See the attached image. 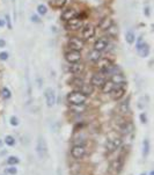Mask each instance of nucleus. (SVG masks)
<instances>
[{
  "mask_svg": "<svg viewBox=\"0 0 154 175\" xmlns=\"http://www.w3.org/2000/svg\"><path fill=\"white\" fill-rule=\"evenodd\" d=\"M87 100V96L85 95L83 93H81L80 91H72L71 93H68L67 95V101L72 106H82Z\"/></svg>",
  "mask_w": 154,
  "mask_h": 175,
  "instance_id": "nucleus-1",
  "label": "nucleus"
},
{
  "mask_svg": "<svg viewBox=\"0 0 154 175\" xmlns=\"http://www.w3.org/2000/svg\"><path fill=\"white\" fill-rule=\"evenodd\" d=\"M126 87H127L126 81H122L119 84H115V87H114V89L110 93L112 100H115V101L121 100L124 96V94H125V92H126Z\"/></svg>",
  "mask_w": 154,
  "mask_h": 175,
  "instance_id": "nucleus-2",
  "label": "nucleus"
},
{
  "mask_svg": "<svg viewBox=\"0 0 154 175\" xmlns=\"http://www.w3.org/2000/svg\"><path fill=\"white\" fill-rule=\"evenodd\" d=\"M95 27L88 23V24H85L81 27V37L83 41H88V40H92L93 37L95 36Z\"/></svg>",
  "mask_w": 154,
  "mask_h": 175,
  "instance_id": "nucleus-3",
  "label": "nucleus"
},
{
  "mask_svg": "<svg viewBox=\"0 0 154 175\" xmlns=\"http://www.w3.org/2000/svg\"><path fill=\"white\" fill-rule=\"evenodd\" d=\"M65 27L67 30H78L82 27V19L80 16H74L67 21H65Z\"/></svg>",
  "mask_w": 154,
  "mask_h": 175,
  "instance_id": "nucleus-4",
  "label": "nucleus"
},
{
  "mask_svg": "<svg viewBox=\"0 0 154 175\" xmlns=\"http://www.w3.org/2000/svg\"><path fill=\"white\" fill-rule=\"evenodd\" d=\"M67 45H68L70 50H77V51H81V50L83 49V47H85V41H83L82 38H79V37L73 36V37H71V38L68 40V42H67Z\"/></svg>",
  "mask_w": 154,
  "mask_h": 175,
  "instance_id": "nucleus-5",
  "label": "nucleus"
},
{
  "mask_svg": "<svg viewBox=\"0 0 154 175\" xmlns=\"http://www.w3.org/2000/svg\"><path fill=\"white\" fill-rule=\"evenodd\" d=\"M109 45H110L109 37L102 36V37H99V38L95 41V43H94V49L97 50V51H100V52H102V51L107 50Z\"/></svg>",
  "mask_w": 154,
  "mask_h": 175,
  "instance_id": "nucleus-6",
  "label": "nucleus"
},
{
  "mask_svg": "<svg viewBox=\"0 0 154 175\" xmlns=\"http://www.w3.org/2000/svg\"><path fill=\"white\" fill-rule=\"evenodd\" d=\"M65 59L66 62L70 64L77 63L80 62L81 59V51H77V50H68L65 52Z\"/></svg>",
  "mask_w": 154,
  "mask_h": 175,
  "instance_id": "nucleus-7",
  "label": "nucleus"
},
{
  "mask_svg": "<svg viewBox=\"0 0 154 175\" xmlns=\"http://www.w3.org/2000/svg\"><path fill=\"white\" fill-rule=\"evenodd\" d=\"M137 51L141 57H147L150 55V45L142 41V37H139L137 42Z\"/></svg>",
  "mask_w": 154,
  "mask_h": 175,
  "instance_id": "nucleus-8",
  "label": "nucleus"
},
{
  "mask_svg": "<svg viewBox=\"0 0 154 175\" xmlns=\"http://www.w3.org/2000/svg\"><path fill=\"white\" fill-rule=\"evenodd\" d=\"M71 154L74 159H82L86 154V147L85 145H74L71 150Z\"/></svg>",
  "mask_w": 154,
  "mask_h": 175,
  "instance_id": "nucleus-9",
  "label": "nucleus"
},
{
  "mask_svg": "<svg viewBox=\"0 0 154 175\" xmlns=\"http://www.w3.org/2000/svg\"><path fill=\"white\" fill-rule=\"evenodd\" d=\"M107 79H108L107 77H104L101 72H99V73L93 74L92 79H91V84H92L93 87H99V88H101L102 85L106 82V80Z\"/></svg>",
  "mask_w": 154,
  "mask_h": 175,
  "instance_id": "nucleus-10",
  "label": "nucleus"
},
{
  "mask_svg": "<svg viewBox=\"0 0 154 175\" xmlns=\"http://www.w3.org/2000/svg\"><path fill=\"white\" fill-rule=\"evenodd\" d=\"M122 139L121 138H114V139H110L108 140V143L106 145V147H107V151H108L109 153H112L114 151H116L117 148H119L121 146H122Z\"/></svg>",
  "mask_w": 154,
  "mask_h": 175,
  "instance_id": "nucleus-11",
  "label": "nucleus"
},
{
  "mask_svg": "<svg viewBox=\"0 0 154 175\" xmlns=\"http://www.w3.org/2000/svg\"><path fill=\"white\" fill-rule=\"evenodd\" d=\"M44 96H45L47 107H52L56 103V93L52 88H46L45 92H44Z\"/></svg>",
  "mask_w": 154,
  "mask_h": 175,
  "instance_id": "nucleus-12",
  "label": "nucleus"
},
{
  "mask_svg": "<svg viewBox=\"0 0 154 175\" xmlns=\"http://www.w3.org/2000/svg\"><path fill=\"white\" fill-rule=\"evenodd\" d=\"M46 152H47V146H46L45 140H44V138L40 137L38 142H37V153L41 158H44L46 156Z\"/></svg>",
  "mask_w": 154,
  "mask_h": 175,
  "instance_id": "nucleus-13",
  "label": "nucleus"
},
{
  "mask_svg": "<svg viewBox=\"0 0 154 175\" xmlns=\"http://www.w3.org/2000/svg\"><path fill=\"white\" fill-rule=\"evenodd\" d=\"M112 24H114L112 19H110V17H103V19L99 22V28H100L102 32H108L109 29L111 28Z\"/></svg>",
  "mask_w": 154,
  "mask_h": 175,
  "instance_id": "nucleus-14",
  "label": "nucleus"
},
{
  "mask_svg": "<svg viewBox=\"0 0 154 175\" xmlns=\"http://www.w3.org/2000/svg\"><path fill=\"white\" fill-rule=\"evenodd\" d=\"M83 70H85V66L80 63V62L72 63L70 66H68V71H70L72 74H80Z\"/></svg>",
  "mask_w": 154,
  "mask_h": 175,
  "instance_id": "nucleus-15",
  "label": "nucleus"
},
{
  "mask_svg": "<svg viewBox=\"0 0 154 175\" xmlns=\"http://www.w3.org/2000/svg\"><path fill=\"white\" fill-rule=\"evenodd\" d=\"M78 15V12L74 9V8H66V9H64L62 13V20L63 21H67V20H70V19H72V17H74V16Z\"/></svg>",
  "mask_w": 154,
  "mask_h": 175,
  "instance_id": "nucleus-16",
  "label": "nucleus"
},
{
  "mask_svg": "<svg viewBox=\"0 0 154 175\" xmlns=\"http://www.w3.org/2000/svg\"><path fill=\"white\" fill-rule=\"evenodd\" d=\"M102 52H100V51H97V50H95V49H93L91 50L89 52H88V59L92 62V63H97L102 57Z\"/></svg>",
  "mask_w": 154,
  "mask_h": 175,
  "instance_id": "nucleus-17",
  "label": "nucleus"
},
{
  "mask_svg": "<svg viewBox=\"0 0 154 175\" xmlns=\"http://www.w3.org/2000/svg\"><path fill=\"white\" fill-rule=\"evenodd\" d=\"M123 166H124V157L123 156H119L117 159L114 161L112 167H114V169H115V172H116V173H121V171H122Z\"/></svg>",
  "mask_w": 154,
  "mask_h": 175,
  "instance_id": "nucleus-18",
  "label": "nucleus"
},
{
  "mask_svg": "<svg viewBox=\"0 0 154 175\" xmlns=\"http://www.w3.org/2000/svg\"><path fill=\"white\" fill-rule=\"evenodd\" d=\"M114 87H115V84H114L110 79H107L106 80V82L102 85L101 89H102V92H103L104 94H110L111 91L114 89Z\"/></svg>",
  "mask_w": 154,
  "mask_h": 175,
  "instance_id": "nucleus-19",
  "label": "nucleus"
},
{
  "mask_svg": "<svg viewBox=\"0 0 154 175\" xmlns=\"http://www.w3.org/2000/svg\"><path fill=\"white\" fill-rule=\"evenodd\" d=\"M79 91H80L81 93H83L86 96H88L94 92V87L92 86V84H89V82H83V85L80 87Z\"/></svg>",
  "mask_w": 154,
  "mask_h": 175,
  "instance_id": "nucleus-20",
  "label": "nucleus"
},
{
  "mask_svg": "<svg viewBox=\"0 0 154 175\" xmlns=\"http://www.w3.org/2000/svg\"><path fill=\"white\" fill-rule=\"evenodd\" d=\"M109 79L111 80L114 84H119V82H122V81H125V77H124L123 73L119 71V72H117V73L112 74Z\"/></svg>",
  "mask_w": 154,
  "mask_h": 175,
  "instance_id": "nucleus-21",
  "label": "nucleus"
},
{
  "mask_svg": "<svg viewBox=\"0 0 154 175\" xmlns=\"http://www.w3.org/2000/svg\"><path fill=\"white\" fill-rule=\"evenodd\" d=\"M119 112H122V114H127V112H130V100L127 99V100H125V101H122L121 103H119Z\"/></svg>",
  "mask_w": 154,
  "mask_h": 175,
  "instance_id": "nucleus-22",
  "label": "nucleus"
},
{
  "mask_svg": "<svg viewBox=\"0 0 154 175\" xmlns=\"http://www.w3.org/2000/svg\"><path fill=\"white\" fill-rule=\"evenodd\" d=\"M83 79L82 78H80V77H76V78H73L72 79V81H71V85L77 89V91H79L80 89V87L83 85Z\"/></svg>",
  "mask_w": 154,
  "mask_h": 175,
  "instance_id": "nucleus-23",
  "label": "nucleus"
},
{
  "mask_svg": "<svg viewBox=\"0 0 154 175\" xmlns=\"http://www.w3.org/2000/svg\"><path fill=\"white\" fill-rule=\"evenodd\" d=\"M132 130H133V125L130 122H125V123H123V125L121 127V131H122V133H124V135H129Z\"/></svg>",
  "mask_w": 154,
  "mask_h": 175,
  "instance_id": "nucleus-24",
  "label": "nucleus"
},
{
  "mask_svg": "<svg viewBox=\"0 0 154 175\" xmlns=\"http://www.w3.org/2000/svg\"><path fill=\"white\" fill-rule=\"evenodd\" d=\"M148 153H150V142H148V139H144V142H142V156H144V158H146L148 156Z\"/></svg>",
  "mask_w": 154,
  "mask_h": 175,
  "instance_id": "nucleus-25",
  "label": "nucleus"
},
{
  "mask_svg": "<svg viewBox=\"0 0 154 175\" xmlns=\"http://www.w3.org/2000/svg\"><path fill=\"white\" fill-rule=\"evenodd\" d=\"M125 41H126L129 44H132V43L136 41V35H135V32H131V30L126 32V35H125Z\"/></svg>",
  "mask_w": 154,
  "mask_h": 175,
  "instance_id": "nucleus-26",
  "label": "nucleus"
},
{
  "mask_svg": "<svg viewBox=\"0 0 154 175\" xmlns=\"http://www.w3.org/2000/svg\"><path fill=\"white\" fill-rule=\"evenodd\" d=\"M1 95H2V97H4L5 100H8V99H11L12 93H11L9 88H7V87H4V88H2V91H1Z\"/></svg>",
  "mask_w": 154,
  "mask_h": 175,
  "instance_id": "nucleus-27",
  "label": "nucleus"
},
{
  "mask_svg": "<svg viewBox=\"0 0 154 175\" xmlns=\"http://www.w3.org/2000/svg\"><path fill=\"white\" fill-rule=\"evenodd\" d=\"M37 13H38L40 15H45L46 13H47V8H46L45 5H43V4L38 5V6H37Z\"/></svg>",
  "mask_w": 154,
  "mask_h": 175,
  "instance_id": "nucleus-28",
  "label": "nucleus"
},
{
  "mask_svg": "<svg viewBox=\"0 0 154 175\" xmlns=\"http://www.w3.org/2000/svg\"><path fill=\"white\" fill-rule=\"evenodd\" d=\"M66 4V0H53V6L56 8H62L65 6Z\"/></svg>",
  "mask_w": 154,
  "mask_h": 175,
  "instance_id": "nucleus-29",
  "label": "nucleus"
},
{
  "mask_svg": "<svg viewBox=\"0 0 154 175\" xmlns=\"http://www.w3.org/2000/svg\"><path fill=\"white\" fill-rule=\"evenodd\" d=\"M19 162H20V160H19L17 157H13V156H12V157H9V158L7 159V163L11 165V166H12V165L15 166L16 163H19Z\"/></svg>",
  "mask_w": 154,
  "mask_h": 175,
  "instance_id": "nucleus-30",
  "label": "nucleus"
},
{
  "mask_svg": "<svg viewBox=\"0 0 154 175\" xmlns=\"http://www.w3.org/2000/svg\"><path fill=\"white\" fill-rule=\"evenodd\" d=\"M5 143L7 144L8 146H13L15 144V139L12 137V136H6L5 137Z\"/></svg>",
  "mask_w": 154,
  "mask_h": 175,
  "instance_id": "nucleus-31",
  "label": "nucleus"
},
{
  "mask_svg": "<svg viewBox=\"0 0 154 175\" xmlns=\"http://www.w3.org/2000/svg\"><path fill=\"white\" fill-rule=\"evenodd\" d=\"M9 122H11V124H12L13 127L19 125V120H17V117H15V116H12L11 120H9Z\"/></svg>",
  "mask_w": 154,
  "mask_h": 175,
  "instance_id": "nucleus-32",
  "label": "nucleus"
},
{
  "mask_svg": "<svg viewBox=\"0 0 154 175\" xmlns=\"http://www.w3.org/2000/svg\"><path fill=\"white\" fill-rule=\"evenodd\" d=\"M6 173L12 174V175H15L16 173H17V171H16L15 167H8V168H6Z\"/></svg>",
  "mask_w": 154,
  "mask_h": 175,
  "instance_id": "nucleus-33",
  "label": "nucleus"
},
{
  "mask_svg": "<svg viewBox=\"0 0 154 175\" xmlns=\"http://www.w3.org/2000/svg\"><path fill=\"white\" fill-rule=\"evenodd\" d=\"M0 59L1 60H7L8 59V52H0Z\"/></svg>",
  "mask_w": 154,
  "mask_h": 175,
  "instance_id": "nucleus-34",
  "label": "nucleus"
},
{
  "mask_svg": "<svg viewBox=\"0 0 154 175\" xmlns=\"http://www.w3.org/2000/svg\"><path fill=\"white\" fill-rule=\"evenodd\" d=\"M140 121H141V123H146L147 122V116H146L145 112H141L140 114Z\"/></svg>",
  "mask_w": 154,
  "mask_h": 175,
  "instance_id": "nucleus-35",
  "label": "nucleus"
},
{
  "mask_svg": "<svg viewBox=\"0 0 154 175\" xmlns=\"http://www.w3.org/2000/svg\"><path fill=\"white\" fill-rule=\"evenodd\" d=\"M31 21L32 22H36V23H40L41 22V19L37 15H31Z\"/></svg>",
  "mask_w": 154,
  "mask_h": 175,
  "instance_id": "nucleus-36",
  "label": "nucleus"
},
{
  "mask_svg": "<svg viewBox=\"0 0 154 175\" xmlns=\"http://www.w3.org/2000/svg\"><path fill=\"white\" fill-rule=\"evenodd\" d=\"M6 19H7V23H8V28H9V29H12V24H11V19H9V15H8V14L6 15Z\"/></svg>",
  "mask_w": 154,
  "mask_h": 175,
  "instance_id": "nucleus-37",
  "label": "nucleus"
},
{
  "mask_svg": "<svg viewBox=\"0 0 154 175\" xmlns=\"http://www.w3.org/2000/svg\"><path fill=\"white\" fill-rule=\"evenodd\" d=\"M5 45H6V41L2 40V38H0V48H4Z\"/></svg>",
  "mask_w": 154,
  "mask_h": 175,
  "instance_id": "nucleus-38",
  "label": "nucleus"
},
{
  "mask_svg": "<svg viewBox=\"0 0 154 175\" xmlns=\"http://www.w3.org/2000/svg\"><path fill=\"white\" fill-rule=\"evenodd\" d=\"M144 13L146 14L147 16H150V7H145V11H144Z\"/></svg>",
  "mask_w": 154,
  "mask_h": 175,
  "instance_id": "nucleus-39",
  "label": "nucleus"
},
{
  "mask_svg": "<svg viewBox=\"0 0 154 175\" xmlns=\"http://www.w3.org/2000/svg\"><path fill=\"white\" fill-rule=\"evenodd\" d=\"M5 26V21L4 20H0V27H4Z\"/></svg>",
  "mask_w": 154,
  "mask_h": 175,
  "instance_id": "nucleus-40",
  "label": "nucleus"
},
{
  "mask_svg": "<svg viewBox=\"0 0 154 175\" xmlns=\"http://www.w3.org/2000/svg\"><path fill=\"white\" fill-rule=\"evenodd\" d=\"M150 175H154V172H151V173H150Z\"/></svg>",
  "mask_w": 154,
  "mask_h": 175,
  "instance_id": "nucleus-41",
  "label": "nucleus"
},
{
  "mask_svg": "<svg viewBox=\"0 0 154 175\" xmlns=\"http://www.w3.org/2000/svg\"><path fill=\"white\" fill-rule=\"evenodd\" d=\"M141 175H146V174H141Z\"/></svg>",
  "mask_w": 154,
  "mask_h": 175,
  "instance_id": "nucleus-42",
  "label": "nucleus"
}]
</instances>
